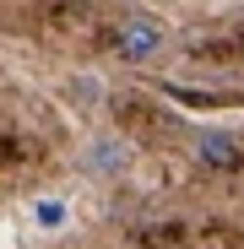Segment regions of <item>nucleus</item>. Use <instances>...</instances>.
<instances>
[{
  "label": "nucleus",
  "instance_id": "3",
  "mask_svg": "<svg viewBox=\"0 0 244 249\" xmlns=\"http://www.w3.org/2000/svg\"><path fill=\"white\" fill-rule=\"evenodd\" d=\"M87 168L103 174V179H109V174H125V168H131V146L119 141V136H98V141L87 146Z\"/></svg>",
  "mask_w": 244,
  "mask_h": 249
},
{
  "label": "nucleus",
  "instance_id": "2",
  "mask_svg": "<svg viewBox=\"0 0 244 249\" xmlns=\"http://www.w3.org/2000/svg\"><path fill=\"white\" fill-rule=\"evenodd\" d=\"M190 157L201 162V168L228 174V168H239V162H244V141H239L233 130H223V124H206V130L190 136Z\"/></svg>",
  "mask_w": 244,
  "mask_h": 249
},
{
  "label": "nucleus",
  "instance_id": "1",
  "mask_svg": "<svg viewBox=\"0 0 244 249\" xmlns=\"http://www.w3.org/2000/svg\"><path fill=\"white\" fill-rule=\"evenodd\" d=\"M109 44H114V54H119V60L147 65V60H157L163 49H169V27H163L152 11H125V17L114 22Z\"/></svg>",
  "mask_w": 244,
  "mask_h": 249
}]
</instances>
